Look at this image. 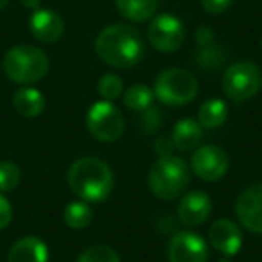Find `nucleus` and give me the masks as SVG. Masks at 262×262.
<instances>
[{"mask_svg": "<svg viewBox=\"0 0 262 262\" xmlns=\"http://www.w3.org/2000/svg\"><path fill=\"white\" fill-rule=\"evenodd\" d=\"M99 59L115 69H131L144 58V41L135 27L127 24H112L95 38Z\"/></svg>", "mask_w": 262, "mask_h": 262, "instance_id": "nucleus-1", "label": "nucleus"}, {"mask_svg": "<svg viewBox=\"0 0 262 262\" xmlns=\"http://www.w3.org/2000/svg\"><path fill=\"white\" fill-rule=\"evenodd\" d=\"M67 182L70 190L86 203L108 200L115 185L110 165L95 157L77 158L67 172Z\"/></svg>", "mask_w": 262, "mask_h": 262, "instance_id": "nucleus-2", "label": "nucleus"}, {"mask_svg": "<svg viewBox=\"0 0 262 262\" xmlns=\"http://www.w3.org/2000/svg\"><path fill=\"white\" fill-rule=\"evenodd\" d=\"M190 182V167L183 158L165 157L158 158L149 169L147 185L153 196L162 201H174L183 196Z\"/></svg>", "mask_w": 262, "mask_h": 262, "instance_id": "nucleus-3", "label": "nucleus"}, {"mask_svg": "<svg viewBox=\"0 0 262 262\" xmlns=\"http://www.w3.org/2000/svg\"><path fill=\"white\" fill-rule=\"evenodd\" d=\"M4 72L13 83L34 84L49 72V58L34 45H16L4 56Z\"/></svg>", "mask_w": 262, "mask_h": 262, "instance_id": "nucleus-4", "label": "nucleus"}, {"mask_svg": "<svg viewBox=\"0 0 262 262\" xmlns=\"http://www.w3.org/2000/svg\"><path fill=\"white\" fill-rule=\"evenodd\" d=\"M200 84L192 72L172 67L158 74L155 81V97L165 106H185L198 95Z\"/></svg>", "mask_w": 262, "mask_h": 262, "instance_id": "nucleus-5", "label": "nucleus"}, {"mask_svg": "<svg viewBox=\"0 0 262 262\" xmlns=\"http://www.w3.org/2000/svg\"><path fill=\"white\" fill-rule=\"evenodd\" d=\"M260 88L262 72L253 61H237L223 74V92L233 102L250 101Z\"/></svg>", "mask_w": 262, "mask_h": 262, "instance_id": "nucleus-6", "label": "nucleus"}, {"mask_svg": "<svg viewBox=\"0 0 262 262\" xmlns=\"http://www.w3.org/2000/svg\"><path fill=\"white\" fill-rule=\"evenodd\" d=\"M86 127L99 142H115L124 133V115L112 101L101 99L88 110Z\"/></svg>", "mask_w": 262, "mask_h": 262, "instance_id": "nucleus-7", "label": "nucleus"}, {"mask_svg": "<svg viewBox=\"0 0 262 262\" xmlns=\"http://www.w3.org/2000/svg\"><path fill=\"white\" fill-rule=\"evenodd\" d=\"M230 167V158L225 149L214 144L198 146L190 157V169L200 180L208 183L225 178Z\"/></svg>", "mask_w": 262, "mask_h": 262, "instance_id": "nucleus-8", "label": "nucleus"}, {"mask_svg": "<svg viewBox=\"0 0 262 262\" xmlns=\"http://www.w3.org/2000/svg\"><path fill=\"white\" fill-rule=\"evenodd\" d=\"M147 38H149L153 49H157L158 52H174L183 45L185 27H183L182 20L176 18L174 15L164 13L151 20Z\"/></svg>", "mask_w": 262, "mask_h": 262, "instance_id": "nucleus-9", "label": "nucleus"}, {"mask_svg": "<svg viewBox=\"0 0 262 262\" xmlns=\"http://www.w3.org/2000/svg\"><path fill=\"white\" fill-rule=\"evenodd\" d=\"M169 262H207L208 244L200 233L183 230L171 237L167 246Z\"/></svg>", "mask_w": 262, "mask_h": 262, "instance_id": "nucleus-10", "label": "nucleus"}, {"mask_svg": "<svg viewBox=\"0 0 262 262\" xmlns=\"http://www.w3.org/2000/svg\"><path fill=\"white\" fill-rule=\"evenodd\" d=\"M237 221L251 233L262 235V183L251 185L235 201Z\"/></svg>", "mask_w": 262, "mask_h": 262, "instance_id": "nucleus-11", "label": "nucleus"}, {"mask_svg": "<svg viewBox=\"0 0 262 262\" xmlns=\"http://www.w3.org/2000/svg\"><path fill=\"white\" fill-rule=\"evenodd\" d=\"M208 243L223 257H235L243 248V232L232 219H217L208 228Z\"/></svg>", "mask_w": 262, "mask_h": 262, "instance_id": "nucleus-12", "label": "nucleus"}, {"mask_svg": "<svg viewBox=\"0 0 262 262\" xmlns=\"http://www.w3.org/2000/svg\"><path fill=\"white\" fill-rule=\"evenodd\" d=\"M212 200L203 190H190L182 196L178 205V219L182 225L194 228L200 226L210 217Z\"/></svg>", "mask_w": 262, "mask_h": 262, "instance_id": "nucleus-13", "label": "nucleus"}, {"mask_svg": "<svg viewBox=\"0 0 262 262\" xmlns=\"http://www.w3.org/2000/svg\"><path fill=\"white\" fill-rule=\"evenodd\" d=\"M31 34L41 43H56L65 33L63 18L52 9H34L29 20Z\"/></svg>", "mask_w": 262, "mask_h": 262, "instance_id": "nucleus-14", "label": "nucleus"}, {"mask_svg": "<svg viewBox=\"0 0 262 262\" xmlns=\"http://www.w3.org/2000/svg\"><path fill=\"white\" fill-rule=\"evenodd\" d=\"M49 248L40 237L27 235L18 239L11 246L8 262H47Z\"/></svg>", "mask_w": 262, "mask_h": 262, "instance_id": "nucleus-15", "label": "nucleus"}, {"mask_svg": "<svg viewBox=\"0 0 262 262\" xmlns=\"http://www.w3.org/2000/svg\"><path fill=\"white\" fill-rule=\"evenodd\" d=\"M201 139H203V126H201L198 120L190 119V117H185V119L178 120V122L172 126L171 140L176 149L192 151L200 146Z\"/></svg>", "mask_w": 262, "mask_h": 262, "instance_id": "nucleus-16", "label": "nucleus"}, {"mask_svg": "<svg viewBox=\"0 0 262 262\" xmlns=\"http://www.w3.org/2000/svg\"><path fill=\"white\" fill-rule=\"evenodd\" d=\"M13 106L22 117L34 119L45 110V97L41 95L40 90L33 86H24L15 92L13 97Z\"/></svg>", "mask_w": 262, "mask_h": 262, "instance_id": "nucleus-17", "label": "nucleus"}, {"mask_svg": "<svg viewBox=\"0 0 262 262\" xmlns=\"http://www.w3.org/2000/svg\"><path fill=\"white\" fill-rule=\"evenodd\" d=\"M115 8L126 20L142 24L155 16L158 0H115Z\"/></svg>", "mask_w": 262, "mask_h": 262, "instance_id": "nucleus-18", "label": "nucleus"}, {"mask_svg": "<svg viewBox=\"0 0 262 262\" xmlns=\"http://www.w3.org/2000/svg\"><path fill=\"white\" fill-rule=\"evenodd\" d=\"M228 119V106L223 99L212 97L201 104L198 112V122L207 129H215L221 127Z\"/></svg>", "mask_w": 262, "mask_h": 262, "instance_id": "nucleus-19", "label": "nucleus"}, {"mask_svg": "<svg viewBox=\"0 0 262 262\" xmlns=\"http://www.w3.org/2000/svg\"><path fill=\"white\" fill-rule=\"evenodd\" d=\"M63 219H65V225L72 230H83L94 219V210H92L90 203L83 200L70 201L69 205L63 210Z\"/></svg>", "mask_w": 262, "mask_h": 262, "instance_id": "nucleus-20", "label": "nucleus"}, {"mask_svg": "<svg viewBox=\"0 0 262 262\" xmlns=\"http://www.w3.org/2000/svg\"><path fill=\"white\" fill-rule=\"evenodd\" d=\"M122 99H124V104L127 106V110L140 113L144 110L151 108L153 101L157 97H155V92L149 86H146V84H133V86H129L124 92Z\"/></svg>", "mask_w": 262, "mask_h": 262, "instance_id": "nucleus-21", "label": "nucleus"}, {"mask_svg": "<svg viewBox=\"0 0 262 262\" xmlns=\"http://www.w3.org/2000/svg\"><path fill=\"white\" fill-rule=\"evenodd\" d=\"M226 52L217 45H205L196 51V63L203 70H215L225 63Z\"/></svg>", "mask_w": 262, "mask_h": 262, "instance_id": "nucleus-22", "label": "nucleus"}, {"mask_svg": "<svg viewBox=\"0 0 262 262\" xmlns=\"http://www.w3.org/2000/svg\"><path fill=\"white\" fill-rule=\"evenodd\" d=\"M97 92L101 95V99L113 102L124 94V83L117 74H104V76H101V79L97 83Z\"/></svg>", "mask_w": 262, "mask_h": 262, "instance_id": "nucleus-23", "label": "nucleus"}, {"mask_svg": "<svg viewBox=\"0 0 262 262\" xmlns=\"http://www.w3.org/2000/svg\"><path fill=\"white\" fill-rule=\"evenodd\" d=\"M76 262H120V257L112 246L97 244L90 246L77 257Z\"/></svg>", "mask_w": 262, "mask_h": 262, "instance_id": "nucleus-24", "label": "nucleus"}, {"mask_svg": "<svg viewBox=\"0 0 262 262\" xmlns=\"http://www.w3.org/2000/svg\"><path fill=\"white\" fill-rule=\"evenodd\" d=\"M22 172L15 162H0V192H13L18 187Z\"/></svg>", "mask_w": 262, "mask_h": 262, "instance_id": "nucleus-25", "label": "nucleus"}, {"mask_svg": "<svg viewBox=\"0 0 262 262\" xmlns=\"http://www.w3.org/2000/svg\"><path fill=\"white\" fill-rule=\"evenodd\" d=\"M140 127H142L144 133H155V131L160 129L162 126V115H160V110L151 106V108L144 110L140 112Z\"/></svg>", "mask_w": 262, "mask_h": 262, "instance_id": "nucleus-26", "label": "nucleus"}, {"mask_svg": "<svg viewBox=\"0 0 262 262\" xmlns=\"http://www.w3.org/2000/svg\"><path fill=\"white\" fill-rule=\"evenodd\" d=\"M233 0H201V6L210 15H223L232 8Z\"/></svg>", "mask_w": 262, "mask_h": 262, "instance_id": "nucleus-27", "label": "nucleus"}, {"mask_svg": "<svg viewBox=\"0 0 262 262\" xmlns=\"http://www.w3.org/2000/svg\"><path fill=\"white\" fill-rule=\"evenodd\" d=\"M174 149L176 147H174V144H172L171 137H165V135L157 137V140H155V153H157L158 158L172 157Z\"/></svg>", "mask_w": 262, "mask_h": 262, "instance_id": "nucleus-28", "label": "nucleus"}, {"mask_svg": "<svg viewBox=\"0 0 262 262\" xmlns=\"http://www.w3.org/2000/svg\"><path fill=\"white\" fill-rule=\"evenodd\" d=\"M13 219V208L9 200L4 196V194H0V230H4L6 226H9Z\"/></svg>", "mask_w": 262, "mask_h": 262, "instance_id": "nucleus-29", "label": "nucleus"}, {"mask_svg": "<svg viewBox=\"0 0 262 262\" xmlns=\"http://www.w3.org/2000/svg\"><path fill=\"white\" fill-rule=\"evenodd\" d=\"M196 41L200 47H205V45H212L215 41V33L210 29L208 26H200L196 31Z\"/></svg>", "mask_w": 262, "mask_h": 262, "instance_id": "nucleus-30", "label": "nucleus"}, {"mask_svg": "<svg viewBox=\"0 0 262 262\" xmlns=\"http://www.w3.org/2000/svg\"><path fill=\"white\" fill-rule=\"evenodd\" d=\"M26 8H29V9H38L40 8V2L41 0H20Z\"/></svg>", "mask_w": 262, "mask_h": 262, "instance_id": "nucleus-31", "label": "nucleus"}, {"mask_svg": "<svg viewBox=\"0 0 262 262\" xmlns=\"http://www.w3.org/2000/svg\"><path fill=\"white\" fill-rule=\"evenodd\" d=\"M8 6V0H0V9H4Z\"/></svg>", "mask_w": 262, "mask_h": 262, "instance_id": "nucleus-32", "label": "nucleus"}, {"mask_svg": "<svg viewBox=\"0 0 262 262\" xmlns=\"http://www.w3.org/2000/svg\"><path fill=\"white\" fill-rule=\"evenodd\" d=\"M217 262H232V260H230V257H225V258H219Z\"/></svg>", "mask_w": 262, "mask_h": 262, "instance_id": "nucleus-33", "label": "nucleus"}, {"mask_svg": "<svg viewBox=\"0 0 262 262\" xmlns=\"http://www.w3.org/2000/svg\"><path fill=\"white\" fill-rule=\"evenodd\" d=\"M260 47H262V36H260Z\"/></svg>", "mask_w": 262, "mask_h": 262, "instance_id": "nucleus-34", "label": "nucleus"}]
</instances>
